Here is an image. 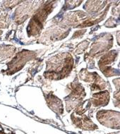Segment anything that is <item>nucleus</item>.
Instances as JSON below:
<instances>
[{"label":"nucleus","mask_w":120,"mask_h":134,"mask_svg":"<svg viewBox=\"0 0 120 134\" xmlns=\"http://www.w3.org/2000/svg\"><path fill=\"white\" fill-rule=\"evenodd\" d=\"M16 51L14 47L10 45H2L0 46V62L11 57Z\"/></svg>","instance_id":"nucleus-6"},{"label":"nucleus","mask_w":120,"mask_h":134,"mask_svg":"<svg viewBox=\"0 0 120 134\" xmlns=\"http://www.w3.org/2000/svg\"><path fill=\"white\" fill-rule=\"evenodd\" d=\"M109 94L107 92H105L101 94H95L93 95V99L91 100L94 107H102L107 104L109 102Z\"/></svg>","instance_id":"nucleus-5"},{"label":"nucleus","mask_w":120,"mask_h":134,"mask_svg":"<svg viewBox=\"0 0 120 134\" xmlns=\"http://www.w3.org/2000/svg\"><path fill=\"white\" fill-rule=\"evenodd\" d=\"M27 52H28L23 51L21 53H19L12 59V62L7 64L8 69L6 71L7 74H14L19 69H21L23 67L24 63L26 62V61H25V57L30 55V54H26Z\"/></svg>","instance_id":"nucleus-3"},{"label":"nucleus","mask_w":120,"mask_h":134,"mask_svg":"<svg viewBox=\"0 0 120 134\" xmlns=\"http://www.w3.org/2000/svg\"><path fill=\"white\" fill-rule=\"evenodd\" d=\"M72 122L76 127L79 128L83 130H88V131H92V130L97 129V126L95 124H93L91 119L88 116L85 115H77L74 112L71 115Z\"/></svg>","instance_id":"nucleus-2"},{"label":"nucleus","mask_w":120,"mask_h":134,"mask_svg":"<svg viewBox=\"0 0 120 134\" xmlns=\"http://www.w3.org/2000/svg\"><path fill=\"white\" fill-rule=\"evenodd\" d=\"M0 134H8V133H4L3 131H1V130H0Z\"/></svg>","instance_id":"nucleus-8"},{"label":"nucleus","mask_w":120,"mask_h":134,"mask_svg":"<svg viewBox=\"0 0 120 134\" xmlns=\"http://www.w3.org/2000/svg\"><path fill=\"white\" fill-rule=\"evenodd\" d=\"M2 30H0V35H2Z\"/></svg>","instance_id":"nucleus-9"},{"label":"nucleus","mask_w":120,"mask_h":134,"mask_svg":"<svg viewBox=\"0 0 120 134\" xmlns=\"http://www.w3.org/2000/svg\"><path fill=\"white\" fill-rule=\"evenodd\" d=\"M9 24V17L7 12L0 9V29L6 28Z\"/></svg>","instance_id":"nucleus-7"},{"label":"nucleus","mask_w":120,"mask_h":134,"mask_svg":"<svg viewBox=\"0 0 120 134\" xmlns=\"http://www.w3.org/2000/svg\"><path fill=\"white\" fill-rule=\"evenodd\" d=\"M47 102L50 108L55 112L58 115H61L64 113V109H63V104L57 97L54 96H51L47 99Z\"/></svg>","instance_id":"nucleus-4"},{"label":"nucleus","mask_w":120,"mask_h":134,"mask_svg":"<svg viewBox=\"0 0 120 134\" xmlns=\"http://www.w3.org/2000/svg\"><path fill=\"white\" fill-rule=\"evenodd\" d=\"M97 119L102 125L114 129H119V112L102 110L97 112Z\"/></svg>","instance_id":"nucleus-1"}]
</instances>
